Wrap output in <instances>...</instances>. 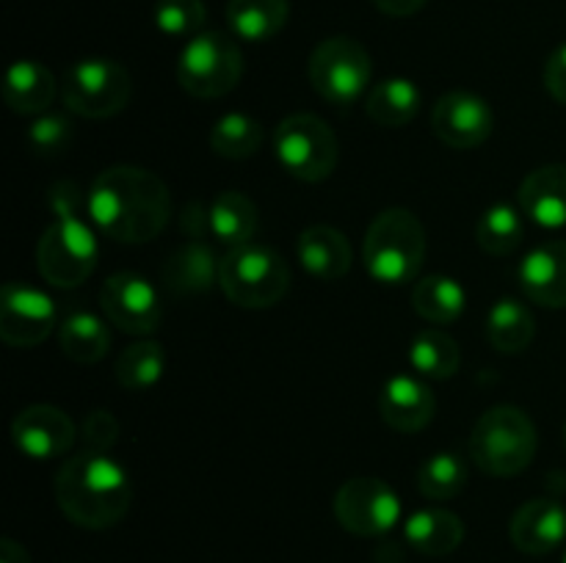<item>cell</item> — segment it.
<instances>
[{"instance_id":"cell-1","label":"cell","mask_w":566,"mask_h":563,"mask_svg":"<svg viewBox=\"0 0 566 563\" xmlns=\"http://www.w3.org/2000/svg\"><path fill=\"white\" fill-rule=\"evenodd\" d=\"M92 224L116 243H149L171 219V193L155 171L111 166L94 177L86 199Z\"/></svg>"},{"instance_id":"cell-2","label":"cell","mask_w":566,"mask_h":563,"mask_svg":"<svg viewBox=\"0 0 566 563\" xmlns=\"http://www.w3.org/2000/svg\"><path fill=\"white\" fill-rule=\"evenodd\" d=\"M55 500L77 528L105 530L122 522L133 502V480L108 453H75L55 475Z\"/></svg>"},{"instance_id":"cell-3","label":"cell","mask_w":566,"mask_h":563,"mask_svg":"<svg viewBox=\"0 0 566 563\" xmlns=\"http://www.w3.org/2000/svg\"><path fill=\"white\" fill-rule=\"evenodd\" d=\"M426 259V230L407 208H390L370 221L363 241V263L381 285L418 279Z\"/></svg>"},{"instance_id":"cell-4","label":"cell","mask_w":566,"mask_h":563,"mask_svg":"<svg viewBox=\"0 0 566 563\" xmlns=\"http://www.w3.org/2000/svg\"><path fill=\"white\" fill-rule=\"evenodd\" d=\"M219 285L235 307L265 309L291 290V268L276 248L249 241L219 259Z\"/></svg>"},{"instance_id":"cell-5","label":"cell","mask_w":566,"mask_h":563,"mask_svg":"<svg viewBox=\"0 0 566 563\" xmlns=\"http://www.w3.org/2000/svg\"><path fill=\"white\" fill-rule=\"evenodd\" d=\"M470 456L486 475H520L536 456L534 419L517 406L490 408L481 414L470 434Z\"/></svg>"},{"instance_id":"cell-6","label":"cell","mask_w":566,"mask_h":563,"mask_svg":"<svg viewBox=\"0 0 566 563\" xmlns=\"http://www.w3.org/2000/svg\"><path fill=\"white\" fill-rule=\"evenodd\" d=\"M243 53L232 36L221 31H202L182 47L177 61V81L191 97H224L241 83Z\"/></svg>"},{"instance_id":"cell-7","label":"cell","mask_w":566,"mask_h":563,"mask_svg":"<svg viewBox=\"0 0 566 563\" xmlns=\"http://www.w3.org/2000/svg\"><path fill=\"white\" fill-rule=\"evenodd\" d=\"M97 237L81 215H59L42 232L36 268L53 287H77L97 268Z\"/></svg>"},{"instance_id":"cell-8","label":"cell","mask_w":566,"mask_h":563,"mask_svg":"<svg viewBox=\"0 0 566 563\" xmlns=\"http://www.w3.org/2000/svg\"><path fill=\"white\" fill-rule=\"evenodd\" d=\"M310 86L326 99V103L346 108L354 105L368 88L374 64L370 55L357 39L332 36L315 44L307 61Z\"/></svg>"},{"instance_id":"cell-9","label":"cell","mask_w":566,"mask_h":563,"mask_svg":"<svg viewBox=\"0 0 566 563\" xmlns=\"http://www.w3.org/2000/svg\"><path fill=\"white\" fill-rule=\"evenodd\" d=\"M133 81L127 70L108 59H81L66 66L61 99L66 110L86 119H108L130 103Z\"/></svg>"},{"instance_id":"cell-10","label":"cell","mask_w":566,"mask_h":563,"mask_svg":"<svg viewBox=\"0 0 566 563\" xmlns=\"http://www.w3.org/2000/svg\"><path fill=\"white\" fill-rule=\"evenodd\" d=\"M274 152L287 174L304 182H321L337 166V136L321 116L291 114L276 125Z\"/></svg>"},{"instance_id":"cell-11","label":"cell","mask_w":566,"mask_h":563,"mask_svg":"<svg viewBox=\"0 0 566 563\" xmlns=\"http://www.w3.org/2000/svg\"><path fill=\"white\" fill-rule=\"evenodd\" d=\"M335 517L348 533L374 539L390 533L401 519V497L381 478H352L337 489Z\"/></svg>"},{"instance_id":"cell-12","label":"cell","mask_w":566,"mask_h":563,"mask_svg":"<svg viewBox=\"0 0 566 563\" xmlns=\"http://www.w3.org/2000/svg\"><path fill=\"white\" fill-rule=\"evenodd\" d=\"M99 307H103L105 320H111L125 334L144 337L160 323L158 290L133 270H119L105 279L99 290Z\"/></svg>"},{"instance_id":"cell-13","label":"cell","mask_w":566,"mask_h":563,"mask_svg":"<svg viewBox=\"0 0 566 563\" xmlns=\"http://www.w3.org/2000/svg\"><path fill=\"white\" fill-rule=\"evenodd\" d=\"M55 304L39 287L9 282L0 293V337L6 346L33 348L53 331Z\"/></svg>"},{"instance_id":"cell-14","label":"cell","mask_w":566,"mask_h":563,"mask_svg":"<svg viewBox=\"0 0 566 563\" xmlns=\"http://www.w3.org/2000/svg\"><path fill=\"white\" fill-rule=\"evenodd\" d=\"M437 138L451 149H475L492 136L495 116L490 103L473 92H448L431 110Z\"/></svg>"},{"instance_id":"cell-15","label":"cell","mask_w":566,"mask_h":563,"mask_svg":"<svg viewBox=\"0 0 566 563\" xmlns=\"http://www.w3.org/2000/svg\"><path fill=\"white\" fill-rule=\"evenodd\" d=\"M75 436L77 431L70 414L48 403L22 408L11 423V439L17 450L31 461H50V458L64 456L75 445Z\"/></svg>"},{"instance_id":"cell-16","label":"cell","mask_w":566,"mask_h":563,"mask_svg":"<svg viewBox=\"0 0 566 563\" xmlns=\"http://www.w3.org/2000/svg\"><path fill=\"white\" fill-rule=\"evenodd\" d=\"M509 535L525 555H547L566 539V508L553 497L528 500L514 513Z\"/></svg>"},{"instance_id":"cell-17","label":"cell","mask_w":566,"mask_h":563,"mask_svg":"<svg viewBox=\"0 0 566 563\" xmlns=\"http://www.w3.org/2000/svg\"><path fill=\"white\" fill-rule=\"evenodd\" d=\"M437 397L426 381L415 375H392L379 392V414L392 431L415 434L434 419Z\"/></svg>"},{"instance_id":"cell-18","label":"cell","mask_w":566,"mask_h":563,"mask_svg":"<svg viewBox=\"0 0 566 563\" xmlns=\"http://www.w3.org/2000/svg\"><path fill=\"white\" fill-rule=\"evenodd\" d=\"M520 287L542 307H566V241H547L531 248L520 263Z\"/></svg>"},{"instance_id":"cell-19","label":"cell","mask_w":566,"mask_h":563,"mask_svg":"<svg viewBox=\"0 0 566 563\" xmlns=\"http://www.w3.org/2000/svg\"><path fill=\"white\" fill-rule=\"evenodd\" d=\"M520 210L545 230L566 226V163H551L531 171L520 185Z\"/></svg>"},{"instance_id":"cell-20","label":"cell","mask_w":566,"mask_h":563,"mask_svg":"<svg viewBox=\"0 0 566 563\" xmlns=\"http://www.w3.org/2000/svg\"><path fill=\"white\" fill-rule=\"evenodd\" d=\"M296 254L304 270L315 279L335 282L343 279L352 268V243L340 230L326 224L307 226L296 241Z\"/></svg>"},{"instance_id":"cell-21","label":"cell","mask_w":566,"mask_h":563,"mask_svg":"<svg viewBox=\"0 0 566 563\" xmlns=\"http://www.w3.org/2000/svg\"><path fill=\"white\" fill-rule=\"evenodd\" d=\"M59 83L53 72L39 61H14L6 72L3 81V99L14 114L22 116H42L53 105Z\"/></svg>"},{"instance_id":"cell-22","label":"cell","mask_w":566,"mask_h":563,"mask_svg":"<svg viewBox=\"0 0 566 563\" xmlns=\"http://www.w3.org/2000/svg\"><path fill=\"white\" fill-rule=\"evenodd\" d=\"M164 282L177 296L208 293L219 282V263L205 241L182 243L164 263Z\"/></svg>"},{"instance_id":"cell-23","label":"cell","mask_w":566,"mask_h":563,"mask_svg":"<svg viewBox=\"0 0 566 563\" xmlns=\"http://www.w3.org/2000/svg\"><path fill=\"white\" fill-rule=\"evenodd\" d=\"M403 539L420 555H451L464 539V522L448 508H423L415 511L403 524Z\"/></svg>"},{"instance_id":"cell-24","label":"cell","mask_w":566,"mask_h":563,"mask_svg":"<svg viewBox=\"0 0 566 563\" xmlns=\"http://www.w3.org/2000/svg\"><path fill=\"white\" fill-rule=\"evenodd\" d=\"M291 0H230L227 25L243 42H269L285 28Z\"/></svg>"},{"instance_id":"cell-25","label":"cell","mask_w":566,"mask_h":563,"mask_svg":"<svg viewBox=\"0 0 566 563\" xmlns=\"http://www.w3.org/2000/svg\"><path fill=\"white\" fill-rule=\"evenodd\" d=\"M59 346L72 362L94 364L108 353L111 331L103 318L86 309H75L59 323Z\"/></svg>"},{"instance_id":"cell-26","label":"cell","mask_w":566,"mask_h":563,"mask_svg":"<svg viewBox=\"0 0 566 563\" xmlns=\"http://www.w3.org/2000/svg\"><path fill=\"white\" fill-rule=\"evenodd\" d=\"M210 235L224 246H243L258 232V208L241 191H221L210 202Z\"/></svg>"},{"instance_id":"cell-27","label":"cell","mask_w":566,"mask_h":563,"mask_svg":"<svg viewBox=\"0 0 566 563\" xmlns=\"http://www.w3.org/2000/svg\"><path fill=\"white\" fill-rule=\"evenodd\" d=\"M536 320L520 298H501L486 315V340L501 353H523L534 342Z\"/></svg>"},{"instance_id":"cell-28","label":"cell","mask_w":566,"mask_h":563,"mask_svg":"<svg viewBox=\"0 0 566 563\" xmlns=\"http://www.w3.org/2000/svg\"><path fill=\"white\" fill-rule=\"evenodd\" d=\"M420 99H423V94L409 77H385L370 88L365 110L376 125L403 127L420 110Z\"/></svg>"},{"instance_id":"cell-29","label":"cell","mask_w":566,"mask_h":563,"mask_svg":"<svg viewBox=\"0 0 566 563\" xmlns=\"http://www.w3.org/2000/svg\"><path fill=\"white\" fill-rule=\"evenodd\" d=\"M412 307L423 320L437 326L453 323L468 307V293L453 276H423L412 287Z\"/></svg>"},{"instance_id":"cell-30","label":"cell","mask_w":566,"mask_h":563,"mask_svg":"<svg viewBox=\"0 0 566 563\" xmlns=\"http://www.w3.org/2000/svg\"><path fill=\"white\" fill-rule=\"evenodd\" d=\"M166 370V353L164 346L155 340H142L127 346L125 351L116 357L114 375L127 392H147L164 379Z\"/></svg>"},{"instance_id":"cell-31","label":"cell","mask_w":566,"mask_h":563,"mask_svg":"<svg viewBox=\"0 0 566 563\" xmlns=\"http://www.w3.org/2000/svg\"><path fill=\"white\" fill-rule=\"evenodd\" d=\"M523 215V210L509 202H497L492 208H486L479 226H475L479 246L486 254H492V257H506V254L517 252V246L525 237Z\"/></svg>"},{"instance_id":"cell-32","label":"cell","mask_w":566,"mask_h":563,"mask_svg":"<svg viewBox=\"0 0 566 563\" xmlns=\"http://www.w3.org/2000/svg\"><path fill=\"white\" fill-rule=\"evenodd\" d=\"M409 362L426 379L442 381L457 375L459 364H462V351L448 331L423 329L420 334H415L412 348H409Z\"/></svg>"},{"instance_id":"cell-33","label":"cell","mask_w":566,"mask_h":563,"mask_svg":"<svg viewBox=\"0 0 566 563\" xmlns=\"http://www.w3.org/2000/svg\"><path fill=\"white\" fill-rule=\"evenodd\" d=\"M210 147L227 160H243L263 147V125L249 114H224L210 130Z\"/></svg>"},{"instance_id":"cell-34","label":"cell","mask_w":566,"mask_h":563,"mask_svg":"<svg viewBox=\"0 0 566 563\" xmlns=\"http://www.w3.org/2000/svg\"><path fill=\"white\" fill-rule=\"evenodd\" d=\"M468 486V464L459 453H434L418 469V489L429 500H451Z\"/></svg>"},{"instance_id":"cell-35","label":"cell","mask_w":566,"mask_h":563,"mask_svg":"<svg viewBox=\"0 0 566 563\" xmlns=\"http://www.w3.org/2000/svg\"><path fill=\"white\" fill-rule=\"evenodd\" d=\"M153 20L166 36L193 39L197 33H202L208 9L202 0H158L153 9Z\"/></svg>"},{"instance_id":"cell-36","label":"cell","mask_w":566,"mask_h":563,"mask_svg":"<svg viewBox=\"0 0 566 563\" xmlns=\"http://www.w3.org/2000/svg\"><path fill=\"white\" fill-rule=\"evenodd\" d=\"M72 121L64 114H42L28 127V147L39 158H55L72 144Z\"/></svg>"},{"instance_id":"cell-37","label":"cell","mask_w":566,"mask_h":563,"mask_svg":"<svg viewBox=\"0 0 566 563\" xmlns=\"http://www.w3.org/2000/svg\"><path fill=\"white\" fill-rule=\"evenodd\" d=\"M81 436H83V445H86V450L108 453L111 447L116 445V439H119V423H116L114 412L97 408V412L86 414Z\"/></svg>"},{"instance_id":"cell-38","label":"cell","mask_w":566,"mask_h":563,"mask_svg":"<svg viewBox=\"0 0 566 563\" xmlns=\"http://www.w3.org/2000/svg\"><path fill=\"white\" fill-rule=\"evenodd\" d=\"M545 86L553 99L566 105V42L551 53L545 64Z\"/></svg>"},{"instance_id":"cell-39","label":"cell","mask_w":566,"mask_h":563,"mask_svg":"<svg viewBox=\"0 0 566 563\" xmlns=\"http://www.w3.org/2000/svg\"><path fill=\"white\" fill-rule=\"evenodd\" d=\"M50 210L59 215H81V191H77L75 182H55L48 193Z\"/></svg>"},{"instance_id":"cell-40","label":"cell","mask_w":566,"mask_h":563,"mask_svg":"<svg viewBox=\"0 0 566 563\" xmlns=\"http://www.w3.org/2000/svg\"><path fill=\"white\" fill-rule=\"evenodd\" d=\"M429 0H374L376 9L387 17H412L418 14Z\"/></svg>"},{"instance_id":"cell-41","label":"cell","mask_w":566,"mask_h":563,"mask_svg":"<svg viewBox=\"0 0 566 563\" xmlns=\"http://www.w3.org/2000/svg\"><path fill=\"white\" fill-rule=\"evenodd\" d=\"M0 563H31L25 546L17 544L14 539L0 541Z\"/></svg>"},{"instance_id":"cell-42","label":"cell","mask_w":566,"mask_h":563,"mask_svg":"<svg viewBox=\"0 0 566 563\" xmlns=\"http://www.w3.org/2000/svg\"><path fill=\"white\" fill-rule=\"evenodd\" d=\"M564 445H566V425H564Z\"/></svg>"},{"instance_id":"cell-43","label":"cell","mask_w":566,"mask_h":563,"mask_svg":"<svg viewBox=\"0 0 566 563\" xmlns=\"http://www.w3.org/2000/svg\"><path fill=\"white\" fill-rule=\"evenodd\" d=\"M564 563H566V552H564Z\"/></svg>"}]
</instances>
